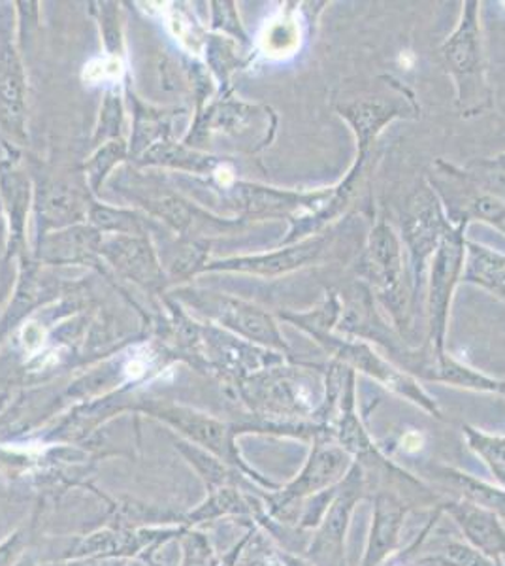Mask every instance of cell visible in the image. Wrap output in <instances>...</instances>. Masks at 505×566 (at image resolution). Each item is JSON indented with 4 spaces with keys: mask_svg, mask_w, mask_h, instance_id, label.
Here are the masks:
<instances>
[{
    "mask_svg": "<svg viewBox=\"0 0 505 566\" xmlns=\"http://www.w3.org/2000/svg\"><path fill=\"white\" fill-rule=\"evenodd\" d=\"M371 282L376 283L381 301L392 314L398 316L403 310L402 255L397 234L385 223H379L371 232L368 248Z\"/></svg>",
    "mask_w": 505,
    "mask_h": 566,
    "instance_id": "obj_4",
    "label": "cell"
},
{
    "mask_svg": "<svg viewBox=\"0 0 505 566\" xmlns=\"http://www.w3.org/2000/svg\"><path fill=\"white\" fill-rule=\"evenodd\" d=\"M327 248V239H315L291 250L275 251L259 258L231 259L221 264L227 271L253 272V274H280V272L295 271L298 266L314 263L323 250Z\"/></svg>",
    "mask_w": 505,
    "mask_h": 566,
    "instance_id": "obj_6",
    "label": "cell"
},
{
    "mask_svg": "<svg viewBox=\"0 0 505 566\" xmlns=\"http://www.w3.org/2000/svg\"><path fill=\"white\" fill-rule=\"evenodd\" d=\"M341 112H344L341 116L349 117L353 125L357 127L362 148L368 146V142L392 117V114H387V108H381V106L374 103L353 104L351 108H341Z\"/></svg>",
    "mask_w": 505,
    "mask_h": 566,
    "instance_id": "obj_9",
    "label": "cell"
},
{
    "mask_svg": "<svg viewBox=\"0 0 505 566\" xmlns=\"http://www.w3.org/2000/svg\"><path fill=\"white\" fill-rule=\"evenodd\" d=\"M443 57L449 71L453 72L462 109H477L480 98H483V48H481L480 10L477 2H466L462 21L453 36L443 44Z\"/></svg>",
    "mask_w": 505,
    "mask_h": 566,
    "instance_id": "obj_1",
    "label": "cell"
},
{
    "mask_svg": "<svg viewBox=\"0 0 505 566\" xmlns=\"http://www.w3.org/2000/svg\"><path fill=\"white\" fill-rule=\"evenodd\" d=\"M464 255H466L464 226L449 229L432 258V274H430V331L438 346H442L443 335H445L451 296L464 272Z\"/></svg>",
    "mask_w": 505,
    "mask_h": 566,
    "instance_id": "obj_2",
    "label": "cell"
},
{
    "mask_svg": "<svg viewBox=\"0 0 505 566\" xmlns=\"http://www.w3.org/2000/svg\"><path fill=\"white\" fill-rule=\"evenodd\" d=\"M464 282L477 283L505 301V255L483 245L467 244Z\"/></svg>",
    "mask_w": 505,
    "mask_h": 566,
    "instance_id": "obj_8",
    "label": "cell"
},
{
    "mask_svg": "<svg viewBox=\"0 0 505 566\" xmlns=\"http://www.w3.org/2000/svg\"><path fill=\"white\" fill-rule=\"evenodd\" d=\"M0 117L10 129H20L23 117V77L10 45L0 50Z\"/></svg>",
    "mask_w": 505,
    "mask_h": 566,
    "instance_id": "obj_7",
    "label": "cell"
},
{
    "mask_svg": "<svg viewBox=\"0 0 505 566\" xmlns=\"http://www.w3.org/2000/svg\"><path fill=\"white\" fill-rule=\"evenodd\" d=\"M200 308H206L204 312L215 317L219 323L234 328L251 340L285 348V342H283L280 331L272 322V317L264 314L263 310L242 303V301H232L227 296H208L206 304H200Z\"/></svg>",
    "mask_w": 505,
    "mask_h": 566,
    "instance_id": "obj_5",
    "label": "cell"
},
{
    "mask_svg": "<svg viewBox=\"0 0 505 566\" xmlns=\"http://www.w3.org/2000/svg\"><path fill=\"white\" fill-rule=\"evenodd\" d=\"M451 227L443 221L440 205L429 189H422L410 200V207L403 219V239L408 242L411 264L415 271V282L421 283L422 269L430 255H434L443 234Z\"/></svg>",
    "mask_w": 505,
    "mask_h": 566,
    "instance_id": "obj_3",
    "label": "cell"
},
{
    "mask_svg": "<svg viewBox=\"0 0 505 566\" xmlns=\"http://www.w3.org/2000/svg\"><path fill=\"white\" fill-rule=\"evenodd\" d=\"M263 42L266 52L277 53V55L291 53L298 45V27L288 18L275 21L274 25L266 29Z\"/></svg>",
    "mask_w": 505,
    "mask_h": 566,
    "instance_id": "obj_10",
    "label": "cell"
}]
</instances>
